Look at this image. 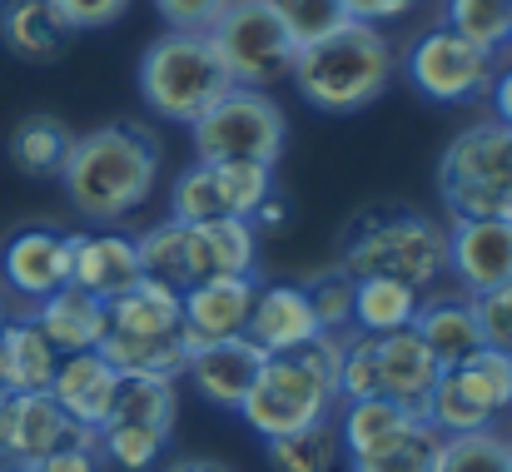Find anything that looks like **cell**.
Returning a JSON list of instances; mask_svg holds the SVG:
<instances>
[{
    "mask_svg": "<svg viewBox=\"0 0 512 472\" xmlns=\"http://www.w3.org/2000/svg\"><path fill=\"white\" fill-rule=\"evenodd\" d=\"M508 45H512V35H508Z\"/></svg>",
    "mask_w": 512,
    "mask_h": 472,
    "instance_id": "cell-50",
    "label": "cell"
},
{
    "mask_svg": "<svg viewBox=\"0 0 512 472\" xmlns=\"http://www.w3.org/2000/svg\"><path fill=\"white\" fill-rule=\"evenodd\" d=\"M448 274L468 294H483V289L512 279V219H453Z\"/></svg>",
    "mask_w": 512,
    "mask_h": 472,
    "instance_id": "cell-16",
    "label": "cell"
},
{
    "mask_svg": "<svg viewBox=\"0 0 512 472\" xmlns=\"http://www.w3.org/2000/svg\"><path fill=\"white\" fill-rule=\"evenodd\" d=\"M0 5H5V0H0Z\"/></svg>",
    "mask_w": 512,
    "mask_h": 472,
    "instance_id": "cell-51",
    "label": "cell"
},
{
    "mask_svg": "<svg viewBox=\"0 0 512 472\" xmlns=\"http://www.w3.org/2000/svg\"><path fill=\"white\" fill-rule=\"evenodd\" d=\"M70 25L50 0H5L0 5V40L25 65H55L70 45Z\"/></svg>",
    "mask_w": 512,
    "mask_h": 472,
    "instance_id": "cell-21",
    "label": "cell"
},
{
    "mask_svg": "<svg viewBox=\"0 0 512 472\" xmlns=\"http://www.w3.org/2000/svg\"><path fill=\"white\" fill-rule=\"evenodd\" d=\"M339 428L334 418L314 423V428H299V433H284V438H264V458L274 472H334L339 468Z\"/></svg>",
    "mask_w": 512,
    "mask_h": 472,
    "instance_id": "cell-32",
    "label": "cell"
},
{
    "mask_svg": "<svg viewBox=\"0 0 512 472\" xmlns=\"http://www.w3.org/2000/svg\"><path fill=\"white\" fill-rule=\"evenodd\" d=\"M443 25L463 40H473L478 50H503L512 35V0H448Z\"/></svg>",
    "mask_w": 512,
    "mask_h": 472,
    "instance_id": "cell-34",
    "label": "cell"
},
{
    "mask_svg": "<svg viewBox=\"0 0 512 472\" xmlns=\"http://www.w3.org/2000/svg\"><path fill=\"white\" fill-rule=\"evenodd\" d=\"M508 219H512V214H508Z\"/></svg>",
    "mask_w": 512,
    "mask_h": 472,
    "instance_id": "cell-52",
    "label": "cell"
},
{
    "mask_svg": "<svg viewBox=\"0 0 512 472\" xmlns=\"http://www.w3.org/2000/svg\"><path fill=\"white\" fill-rule=\"evenodd\" d=\"M100 358L120 373H155V378H179L189 363V338L179 333H110L100 338Z\"/></svg>",
    "mask_w": 512,
    "mask_h": 472,
    "instance_id": "cell-26",
    "label": "cell"
},
{
    "mask_svg": "<svg viewBox=\"0 0 512 472\" xmlns=\"http://www.w3.org/2000/svg\"><path fill=\"white\" fill-rule=\"evenodd\" d=\"M319 333L324 328H319V318H314L299 284H259L244 338H254L264 353H289V348L314 343Z\"/></svg>",
    "mask_w": 512,
    "mask_h": 472,
    "instance_id": "cell-19",
    "label": "cell"
},
{
    "mask_svg": "<svg viewBox=\"0 0 512 472\" xmlns=\"http://www.w3.org/2000/svg\"><path fill=\"white\" fill-rule=\"evenodd\" d=\"M254 274L244 279H204L189 284L179 294V328L189 338V348L199 343H219V338H239L249 328V309H254Z\"/></svg>",
    "mask_w": 512,
    "mask_h": 472,
    "instance_id": "cell-15",
    "label": "cell"
},
{
    "mask_svg": "<svg viewBox=\"0 0 512 472\" xmlns=\"http://www.w3.org/2000/svg\"><path fill=\"white\" fill-rule=\"evenodd\" d=\"M135 249H140L145 279H160V284H170L179 294L194 284V234H189V224L165 219V224L145 229L135 239Z\"/></svg>",
    "mask_w": 512,
    "mask_h": 472,
    "instance_id": "cell-30",
    "label": "cell"
},
{
    "mask_svg": "<svg viewBox=\"0 0 512 472\" xmlns=\"http://www.w3.org/2000/svg\"><path fill=\"white\" fill-rule=\"evenodd\" d=\"M488 95H493V120L512 130V65H503V70L493 75V90H488Z\"/></svg>",
    "mask_w": 512,
    "mask_h": 472,
    "instance_id": "cell-46",
    "label": "cell"
},
{
    "mask_svg": "<svg viewBox=\"0 0 512 472\" xmlns=\"http://www.w3.org/2000/svg\"><path fill=\"white\" fill-rule=\"evenodd\" d=\"M413 90L433 105H463V100H478L493 90V75H498V55L493 50H478L473 40L453 35L448 25L428 30L413 40L408 60H403Z\"/></svg>",
    "mask_w": 512,
    "mask_h": 472,
    "instance_id": "cell-10",
    "label": "cell"
},
{
    "mask_svg": "<svg viewBox=\"0 0 512 472\" xmlns=\"http://www.w3.org/2000/svg\"><path fill=\"white\" fill-rule=\"evenodd\" d=\"M423 309V289L403 279H358L353 284V328L358 333H403Z\"/></svg>",
    "mask_w": 512,
    "mask_h": 472,
    "instance_id": "cell-27",
    "label": "cell"
},
{
    "mask_svg": "<svg viewBox=\"0 0 512 472\" xmlns=\"http://www.w3.org/2000/svg\"><path fill=\"white\" fill-rule=\"evenodd\" d=\"M55 343L40 333L35 318H5L0 323V388L5 393H45L55 378Z\"/></svg>",
    "mask_w": 512,
    "mask_h": 472,
    "instance_id": "cell-22",
    "label": "cell"
},
{
    "mask_svg": "<svg viewBox=\"0 0 512 472\" xmlns=\"http://www.w3.org/2000/svg\"><path fill=\"white\" fill-rule=\"evenodd\" d=\"M0 472H35V468H0Z\"/></svg>",
    "mask_w": 512,
    "mask_h": 472,
    "instance_id": "cell-48",
    "label": "cell"
},
{
    "mask_svg": "<svg viewBox=\"0 0 512 472\" xmlns=\"http://www.w3.org/2000/svg\"><path fill=\"white\" fill-rule=\"evenodd\" d=\"M368 353H373V393L388 403H403L408 413H423L433 383H438V358L428 353V343L403 328V333H368Z\"/></svg>",
    "mask_w": 512,
    "mask_h": 472,
    "instance_id": "cell-13",
    "label": "cell"
},
{
    "mask_svg": "<svg viewBox=\"0 0 512 472\" xmlns=\"http://www.w3.org/2000/svg\"><path fill=\"white\" fill-rule=\"evenodd\" d=\"M209 45L224 60L229 80L244 90H274L294 75L299 60V45L269 10V0H229L224 15L209 25Z\"/></svg>",
    "mask_w": 512,
    "mask_h": 472,
    "instance_id": "cell-8",
    "label": "cell"
},
{
    "mask_svg": "<svg viewBox=\"0 0 512 472\" xmlns=\"http://www.w3.org/2000/svg\"><path fill=\"white\" fill-rule=\"evenodd\" d=\"M229 0H155L160 20L179 30V35H209V25L224 15Z\"/></svg>",
    "mask_w": 512,
    "mask_h": 472,
    "instance_id": "cell-43",
    "label": "cell"
},
{
    "mask_svg": "<svg viewBox=\"0 0 512 472\" xmlns=\"http://www.w3.org/2000/svg\"><path fill=\"white\" fill-rule=\"evenodd\" d=\"M115 423H135V428H155V433H174V378H155V373H120L115 388Z\"/></svg>",
    "mask_w": 512,
    "mask_h": 472,
    "instance_id": "cell-31",
    "label": "cell"
},
{
    "mask_svg": "<svg viewBox=\"0 0 512 472\" xmlns=\"http://www.w3.org/2000/svg\"><path fill=\"white\" fill-rule=\"evenodd\" d=\"M423 413H408L403 403L388 398H348L343 403V423H339V443L348 448V458H368L393 448Z\"/></svg>",
    "mask_w": 512,
    "mask_h": 472,
    "instance_id": "cell-25",
    "label": "cell"
},
{
    "mask_svg": "<svg viewBox=\"0 0 512 472\" xmlns=\"http://www.w3.org/2000/svg\"><path fill=\"white\" fill-rule=\"evenodd\" d=\"M140 279H145V264H140V249L130 234H110V229L75 234V249H70V284L75 289L110 304L125 289H135Z\"/></svg>",
    "mask_w": 512,
    "mask_h": 472,
    "instance_id": "cell-18",
    "label": "cell"
},
{
    "mask_svg": "<svg viewBox=\"0 0 512 472\" xmlns=\"http://www.w3.org/2000/svg\"><path fill=\"white\" fill-rule=\"evenodd\" d=\"M343 15L358 20V25H388V20H403L418 0H339Z\"/></svg>",
    "mask_w": 512,
    "mask_h": 472,
    "instance_id": "cell-45",
    "label": "cell"
},
{
    "mask_svg": "<svg viewBox=\"0 0 512 472\" xmlns=\"http://www.w3.org/2000/svg\"><path fill=\"white\" fill-rule=\"evenodd\" d=\"M165 472H234V468H224V463H214V458H179V463H170Z\"/></svg>",
    "mask_w": 512,
    "mask_h": 472,
    "instance_id": "cell-47",
    "label": "cell"
},
{
    "mask_svg": "<svg viewBox=\"0 0 512 472\" xmlns=\"http://www.w3.org/2000/svg\"><path fill=\"white\" fill-rule=\"evenodd\" d=\"M264 348L254 338H219V343H199L189 348V363H184V378L194 383V393L214 408H229L239 413V403L249 398L259 368H264Z\"/></svg>",
    "mask_w": 512,
    "mask_h": 472,
    "instance_id": "cell-14",
    "label": "cell"
},
{
    "mask_svg": "<svg viewBox=\"0 0 512 472\" xmlns=\"http://www.w3.org/2000/svg\"><path fill=\"white\" fill-rule=\"evenodd\" d=\"M35 472H105V453H100V428H70V438L45 453Z\"/></svg>",
    "mask_w": 512,
    "mask_h": 472,
    "instance_id": "cell-42",
    "label": "cell"
},
{
    "mask_svg": "<svg viewBox=\"0 0 512 472\" xmlns=\"http://www.w3.org/2000/svg\"><path fill=\"white\" fill-rule=\"evenodd\" d=\"M30 318L40 323V333L55 343L60 358H65V353H90V348H100V338H105V304L90 299V294L75 289V284H65V289H55L50 299H40Z\"/></svg>",
    "mask_w": 512,
    "mask_h": 472,
    "instance_id": "cell-23",
    "label": "cell"
},
{
    "mask_svg": "<svg viewBox=\"0 0 512 472\" xmlns=\"http://www.w3.org/2000/svg\"><path fill=\"white\" fill-rule=\"evenodd\" d=\"M289 140V120L279 110V100L269 90H244L234 85L229 95H219L194 125H189V145L199 164H229V159H249V164H279Z\"/></svg>",
    "mask_w": 512,
    "mask_h": 472,
    "instance_id": "cell-7",
    "label": "cell"
},
{
    "mask_svg": "<svg viewBox=\"0 0 512 472\" xmlns=\"http://www.w3.org/2000/svg\"><path fill=\"white\" fill-rule=\"evenodd\" d=\"M508 472H512V468H508Z\"/></svg>",
    "mask_w": 512,
    "mask_h": 472,
    "instance_id": "cell-53",
    "label": "cell"
},
{
    "mask_svg": "<svg viewBox=\"0 0 512 472\" xmlns=\"http://www.w3.org/2000/svg\"><path fill=\"white\" fill-rule=\"evenodd\" d=\"M0 323H5V314H0Z\"/></svg>",
    "mask_w": 512,
    "mask_h": 472,
    "instance_id": "cell-49",
    "label": "cell"
},
{
    "mask_svg": "<svg viewBox=\"0 0 512 472\" xmlns=\"http://www.w3.org/2000/svg\"><path fill=\"white\" fill-rule=\"evenodd\" d=\"M165 433H155V428H135V423H105L100 428V453H105V463H115L120 472H150L160 463V453H165Z\"/></svg>",
    "mask_w": 512,
    "mask_h": 472,
    "instance_id": "cell-37",
    "label": "cell"
},
{
    "mask_svg": "<svg viewBox=\"0 0 512 472\" xmlns=\"http://www.w3.org/2000/svg\"><path fill=\"white\" fill-rule=\"evenodd\" d=\"M234 80L224 70V60L214 55L209 35H179L165 30L145 60H140V95L160 120L194 125L219 95H229Z\"/></svg>",
    "mask_w": 512,
    "mask_h": 472,
    "instance_id": "cell-5",
    "label": "cell"
},
{
    "mask_svg": "<svg viewBox=\"0 0 512 472\" xmlns=\"http://www.w3.org/2000/svg\"><path fill=\"white\" fill-rule=\"evenodd\" d=\"M289 80L299 85V95L314 110L353 115V110H368L373 100H383V90L393 80V50L378 25L343 20L334 35L299 50Z\"/></svg>",
    "mask_w": 512,
    "mask_h": 472,
    "instance_id": "cell-4",
    "label": "cell"
},
{
    "mask_svg": "<svg viewBox=\"0 0 512 472\" xmlns=\"http://www.w3.org/2000/svg\"><path fill=\"white\" fill-rule=\"evenodd\" d=\"M55 10H60V20L80 35V30H105V25H115L125 10H130V0H50Z\"/></svg>",
    "mask_w": 512,
    "mask_h": 472,
    "instance_id": "cell-44",
    "label": "cell"
},
{
    "mask_svg": "<svg viewBox=\"0 0 512 472\" xmlns=\"http://www.w3.org/2000/svg\"><path fill=\"white\" fill-rule=\"evenodd\" d=\"M209 169H214L224 214H234V219H254V214L274 199V169H269V164L229 159V164H209Z\"/></svg>",
    "mask_w": 512,
    "mask_h": 472,
    "instance_id": "cell-35",
    "label": "cell"
},
{
    "mask_svg": "<svg viewBox=\"0 0 512 472\" xmlns=\"http://www.w3.org/2000/svg\"><path fill=\"white\" fill-rule=\"evenodd\" d=\"M508 408H512V358L498 353V348H478L458 368L438 373V383H433V393L423 403V418L443 438H458V433L498 428V418Z\"/></svg>",
    "mask_w": 512,
    "mask_h": 472,
    "instance_id": "cell-9",
    "label": "cell"
},
{
    "mask_svg": "<svg viewBox=\"0 0 512 472\" xmlns=\"http://www.w3.org/2000/svg\"><path fill=\"white\" fill-rule=\"evenodd\" d=\"M413 333L428 343V353L438 358V368H458L463 358H473L483 348V328L473 314V299H433L413 318Z\"/></svg>",
    "mask_w": 512,
    "mask_h": 472,
    "instance_id": "cell-24",
    "label": "cell"
},
{
    "mask_svg": "<svg viewBox=\"0 0 512 472\" xmlns=\"http://www.w3.org/2000/svg\"><path fill=\"white\" fill-rule=\"evenodd\" d=\"M473 299V314L483 328V348H498L512 358V279L483 289V294H468Z\"/></svg>",
    "mask_w": 512,
    "mask_h": 472,
    "instance_id": "cell-41",
    "label": "cell"
},
{
    "mask_svg": "<svg viewBox=\"0 0 512 472\" xmlns=\"http://www.w3.org/2000/svg\"><path fill=\"white\" fill-rule=\"evenodd\" d=\"M115 388H120V368H110L100 348H90V353H65L45 393L75 428H105L115 408Z\"/></svg>",
    "mask_w": 512,
    "mask_h": 472,
    "instance_id": "cell-17",
    "label": "cell"
},
{
    "mask_svg": "<svg viewBox=\"0 0 512 472\" xmlns=\"http://www.w3.org/2000/svg\"><path fill=\"white\" fill-rule=\"evenodd\" d=\"M269 10L284 20V30L294 35L299 50L314 45V40H324V35H334L343 20H348L339 0H269Z\"/></svg>",
    "mask_w": 512,
    "mask_h": 472,
    "instance_id": "cell-40",
    "label": "cell"
},
{
    "mask_svg": "<svg viewBox=\"0 0 512 472\" xmlns=\"http://www.w3.org/2000/svg\"><path fill=\"white\" fill-rule=\"evenodd\" d=\"M189 234H194V284L254 274V259H259L254 219L224 214V219H209V224H189Z\"/></svg>",
    "mask_w": 512,
    "mask_h": 472,
    "instance_id": "cell-20",
    "label": "cell"
},
{
    "mask_svg": "<svg viewBox=\"0 0 512 472\" xmlns=\"http://www.w3.org/2000/svg\"><path fill=\"white\" fill-rule=\"evenodd\" d=\"M70 145H75V135L60 120L30 115V120H20L10 130V164L20 174H30V179H60V169L70 159Z\"/></svg>",
    "mask_w": 512,
    "mask_h": 472,
    "instance_id": "cell-29",
    "label": "cell"
},
{
    "mask_svg": "<svg viewBox=\"0 0 512 472\" xmlns=\"http://www.w3.org/2000/svg\"><path fill=\"white\" fill-rule=\"evenodd\" d=\"M353 284H358V279H353L343 264L339 269H324V274H314V279L299 284L324 333H348V328H353Z\"/></svg>",
    "mask_w": 512,
    "mask_h": 472,
    "instance_id": "cell-38",
    "label": "cell"
},
{
    "mask_svg": "<svg viewBox=\"0 0 512 472\" xmlns=\"http://www.w3.org/2000/svg\"><path fill=\"white\" fill-rule=\"evenodd\" d=\"M70 249H75V234L65 229H15L0 249V279L5 289H15L20 299L40 304L50 299L55 289L70 284Z\"/></svg>",
    "mask_w": 512,
    "mask_h": 472,
    "instance_id": "cell-11",
    "label": "cell"
},
{
    "mask_svg": "<svg viewBox=\"0 0 512 472\" xmlns=\"http://www.w3.org/2000/svg\"><path fill=\"white\" fill-rule=\"evenodd\" d=\"M508 468H512V438L503 428L443 438L438 463H433V472H508Z\"/></svg>",
    "mask_w": 512,
    "mask_h": 472,
    "instance_id": "cell-33",
    "label": "cell"
},
{
    "mask_svg": "<svg viewBox=\"0 0 512 472\" xmlns=\"http://www.w3.org/2000/svg\"><path fill=\"white\" fill-rule=\"evenodd\" d=\"M438 194L453 219H508L512 214V130L498 120L468 125L438 164Z\"/></svg>",
    "mask_w": 512,
    "mask_h": 472,
    "instance_id": "cell-6",
    "label": "cell"
},
{
    "mask_svg": "<svg viewBox=\"0 0 512 472\" xmlns=\"http://www.w3.org/2000/svg\"><path fill=\"white\" fill-rule=\"evenodd\" d=\"M170 219H179V224H209V219H224V199H219V184H214V169H209V164L194 159V164L174 179Z\"/></svg>",
    "mask_w": 512,
    "mask_h": 472,
    "instance_id": "cell-39",
    "label": "cell"
},
{
    "mask_svg": "<svg viewBox=\"0 0 512 472\" xmlns=\"http://www.w3.org/2000/svg\"><path fill=\"white\" fill-rule=\"evenodd\" d=\"M70 418L50 393H0V468H35L70 438Z\"/></svg>",
    "mask_w": 512,
    "mask_h": 472,
    "instance_id": "cell-12",
    "label": "cell"
},
{
    "mask_svg": "<svg viewBox=\"0 0 512 472\" xmlns=\"http://www.w3.org/2000/svg\"><path fill=\"white\" fill-rule=\"evenodd\" d=\"M438 448H443V433L428 418H418L393 448L368 453V458H348V472H433Z\"/></svg>",
    "mask_w": 512,
    "mask_h": 472,
    "instance_id": "cell-36",
    "label": "cell"
},
{
    "mask_svg": "<svg viewBox=\"0 0 512 472\" xmlns=\"http://www.w3.org/2000/svg\"><path fill=\"white\" fill-rule=\"evenodd\" d=\"M339 264L353 279H403L413 289H433L448 279V229L428 214L378 204L348 224Z\"/></svg>",
    "mask_w": 512,
    "mask_h": 472,
    "instance_id": "cell-3",
    "label": "cell"
},
{
    "mask_svg": "<svg viewBox=\"0 0 512 472\" xmlns=\"http://www.w3.org/2000/svg\"><path fill=\"white\" fill-rule=\"evenodd\" d=\"M339 348L343 333H319L304 348L269 353L249 398L239 403V418L259 438H284V433H299V428L334 418V408H339Z\"/></svg>",
    "mask_w": 512,
    "mask_h": 472,
    "instance_id": "cell-2",
    "label": "cell"
},
{
    "mask_svg": "<svg viewBox=\"0 0 512 472\" xmlns=\"http://www.w3.org/2000/svg\"><path fill=\"white\" fill-rule=\"evenodd\" d=\"M160 179V145L145 125H100L90 135H75L70 159L60 169V184L70 204L95 224L130 219Z\"/></svg>",
    "mask_w": 512,
    "mask_h": 472,
    "instance_id": "cell-1",
    "label": "cell"
},
{
    "mask_svg": "<svg viewBox=\"0 0 512 472\" xmlns=\"http://www.w3.org/2000/svg\"><path fill=\"white\" fill-rule=\"evenodd\" d=\"M110 333H179V289L160 279H140L120 299L105 304Z\"/></svg>",
    "mask_w": 512,
    "mask_h": 472,
    "instance_id": "cell-28",
    "label": "cell"
}]
</instances>
